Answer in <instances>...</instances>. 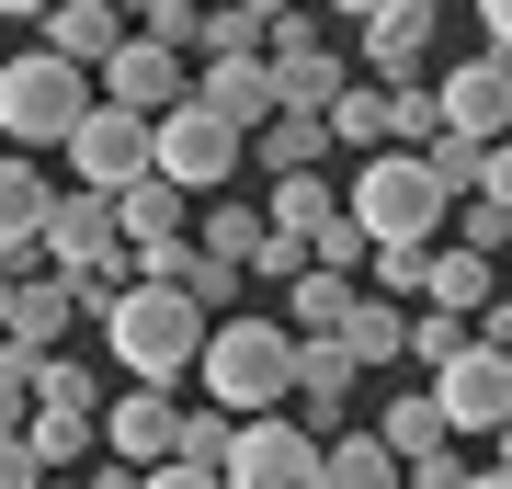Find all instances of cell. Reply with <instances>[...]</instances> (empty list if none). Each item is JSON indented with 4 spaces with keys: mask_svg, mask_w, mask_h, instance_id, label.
<instances>
[{
    "mask_svg": "<svg viewBox=\"0 0 512 489\" xmlns=\"http://www.w3.org/2000/svg\"><path fill=\"white\" fill-rule=\"evenodd\" d=\"M103 353L126 364L137 387H171V376H194V353H205V308L183 285H171V273H126V285L103 296Z\"/></svg>",
    "mask_w": 512,
    "mask_h": 489,
    "instance_id": "cell-1",
    "label": "cell"
},
{
    "mask_svg": "<svg viewBox=\"0 0 512 489\" xmlns=\"http://www.w3.org/2000/svg\"><path fill=\"white\" fill-rule=\"evenodd\" d=\"M205 399L217 410H285V376H296V330L285 319H205V353H194Z\"/></svg>",
    "mask_w": 512,
    "mask_h": 489,
    "instance_id": "cell-2",
    "label": "cell"
},
{
    "mask_svg": "<svg viewBox=\"0 0 512 489\" xmlns=\"http://www.w3.org/2000/svg\"><path fill=\"white\" fill-rule=\"evenodd\" d=\"M342 217L365 228V239H444L456 194L433 182V160H421V148H365V171H353Z\"/></svg>",
    "mask_w": 512,
    "mask_h": 489,
    "instance_id": "cell-3",
    "label": "cell"
},
{
    "mask_svg": "<svg viewBox=\"0 0 512 489\" xmlns=\"http://www.w3.org/2000/svg\"><path fill=\"white\" fill-rule=\"evenodd\" d=\"M35 251H46V273H69V296H80V308H103V296L137 273L126 228H114V194H92V182L46 205V239H35Z\"/></svg>",
    "mask_w": 512,
    "mask_h": 489,
    "instance_id": "cell-4",
    "label": "cell"
},
{
    "mask_svg": "<svg viewBox=\"0 0 512 489\" xmlns=\"http://www.w3.org/2000/svg\"><path fill=\"white\" fill-rule=\"evenodd\" d=\"M80 103H92V69H69L57 46L0 57V137H12V148H57L80 126Z\"/></svg>",
    "mask_w": 512,
    "mask_h": 489,
    "instance_id": "cell-5",
    "label": "cell"
},
{
    "mask_svg": "<svg viewBox=\"0 0 512 489\" xmlns=\"http://www.w3.org/2000/svg\"><path fill=\"white\" fill-rule=\"evenodd\" d=\"M239 160H251V137H239L228 114H205L194 91L148 114V171L183 182V194H228V171H239Z\"/></svg>",
    "mask_w": 512,
    "mask_h": 489,
    "instance_id": "cell-6",
    "label": "cell"
},
{
    "mask_svg": "<svg viewBox=\"0 0 512 489\" xmlns=\"http://www.w3.org/2000/svg\"><path fill=\"white\" fill-rule=\"evenodd\" d=\"M421 387H433V410H444V433H456V444H467V433L490 444L501 421H512V353H490L478 330H467V342L444 353V364H433Z\"/></svg>",
    "mask_w": 512,
    "mask_h": 489,
    "instance_id": "cell-7",
    "label": "cell"
},
{
    "mask_svg": "<svg viewBox=\"0 0 512 489\" xmlns=\"http://www.w3.org/2000/svg\"><path fill=\"white\" fill-rule=\"evenodd\" d=\"M217 478H228V489H319V433H308L296 410H251V421L228 433Z\"/></svg>",
    "mask_w": 512,
    "mask_h": 489,
    "instance_id": "cell-8",
    "label": "cell"
},
{
    "mask_svg": "<svg viewBox=\"0 0 512 489\" xmlns=\"http://www.w3.org/2000/svg\"><path fill=\"white\" fill-rule=\"evenodd\" d=\"M57 148H69V171L92 182V194H114V182L148 171V114L137 103H80V126L57 137Z\"/></svg>",
    "mask_w": 512,
    "mask_h": 489,
    "instance_id": "cell-9",
    "label": "cell"
},
{
    "mask_svg": "<svg viewBox=\"0 0 512 489\" xmlns=\"http://www.w3.org/2000/svg\"><path fill=\"white\" fill-rule=\"evenodd\" d=\"M433 114H444V137H467V148H490L501 137V114H512V57H456V69L433 80Z\"/></svg>",
    "mask_w": 512,
    "mask_h": 489,
    "instance_id": "cell-10",
    "label": "cell"
},
{
    "mask_svg": "<svg viewBox=\"0 0 512 489\" xmlns=\"http://www.w3.org/2000/svg\"><path fill=\"white\" fill-rule=\"evenodd\" d=\"M183 80H194V57H183V46H160V35H137V23L103 46V103L160 114V103H183Z\"/></svg>",
    "mask_w": 512,
    "mask_h": 489,
    "instance_id": "cell-11",
    "label": "cell"
},
{
    "mask_svg": "<svg viewBox=\"0 0 512 489\" xmlns=\"http://www.w3.org/2000/svg\"><path fill=\"white\" fill-rule=\"evenodd\" d=\"M433 35H444V0H376V12L353 23V46H365V80H421Z\"/></svg>",
    "mask_w": 512,
    "mask_h": 489,
    "instance_id": "cell-12",
    "label": "cell"
},
{
    "mask_svg": "<svg viewBox=\"0 0 512 489\" xmlns=\"http://www.w3.org/2000/svg\"><path fill=\"white\" fill-rule=\"evenodd\" d=\"M353 387H365V364H353L342 342H330V330H319V342H296V376H285V410L308 421V433H342V421H353Z\"/></svg>",
    "mask_w": 512,
    "mask_h": 489,
    "instance_id": "cell-13",
    "label": "cell"
},
{
    "mask_svg": "<svg viewBox=\"0 0 512 489\" xmlns=\"http://www.w3.org/2000/svg\"><path fill=\"white\" fill-rule=\"evenodd\" d=\"M69 319H80V296H69V273H12V308H0V353L12 364H35L69 342Z\"/></svg>",
    "mask_w": 512,
    "mask_h": 489,
    "instance_id": "cell-14",
    "label": "cell"
},
{
    "mask_svg": "<svg viewBox=\"0 0 512 489\" xmlns=\"http://www.w3.org/2000/svg\"><path fill=\"white\" fill-rule=\"evenodd\" d=\"M46 205H57V182L35 171V148H0V262H12V273L46 262L35 251V239H46Z\"/></svg>",
    "mask_w": 512,
    "mask_h": 489,
    "instance_id": "cell-15",
    "label": "cell"
},
{
    "mask_svg": "<svg viewBox=\"0 0 512 489\" xmlns=\"http://www.w3.org/2000/svg\"><path fill=\"white\" fill-rule=\"evenodd\" d=\"M114 228H126V251L194 239V194H183V182H160V171H137V182H114Z\"/></svg>",
    "mask_w": 512,
    "mask_h": 489,
    "instance_id": "cell-16",
    "label": "cell"
},
{
    "mask_svg": "<svg viewBox=\"0 0 512 489\" xmlns=\"http://www.w3.org/2000/svg\"><path fill=\"white\" fill-rule=\"evenodd\" d=\"M490 296H501V262H490V251H467V239H433V251H421V308L478 319Z\"/></svg>",
    "mask_w": 512,
    "mask_h": 489,
    "instance_id": "cell-17",
    "label": "cell"
},
{
    "mask_svg": "<svg viewBox=\"0 0 512 489\" xmlns=\"http://www.w3.org/2000/svg\"><path fill=\"white\" fill-rule=\"evenodd\" d=\"M171 421H183V399H160V387L126 376V399L103 410V444L126 455V467H160V455H171Z\"/></svg>",
    "mask_w": 512,
    "mask_h": 489,
    "instance_id": "cell-18",
    "label": "cell"
},
{
    "mask_svg": "<svg viewBox=\"0 0 512 489\" xmlns=\"http://www.w3.org/2000/svg\"><path fill=\"white\" fill-rule=\"evenodd\" d=\"M205 114H228L239 137L262 126V114H274V69H262V57H205V80H183Z\"/></svg>",
    "mask_w": 512,
    "mask_h": 489,
    "instance_id": "cell-19",
    "label": "cell"
},
{
    "mask_svg": "<svg viewBox=\"0 0 512 489\" xmlns=\"http://www.w3.org/2000/svg\"><path fill=\"white\" fill-rule=\"evenodd\" d=\"M35 35L69 57V69H103V46L126 35V12H114V0H46V12H35Z\"/></svg>",
    "mask_w": 512,
    "mask_h": 489,
    "instance_id": "cell-20",
    "label": "cell"
},
{
    "mask_svg": "<svg viewBox=\"0 0 512 489\" xmlns=\"http://www.w3.org/2000/svg\"><path fill=\"white\" fill-rule=\"evenodd\" d=\"M399 330H410L399 296H365V285H353V308H342V330H330V342H342L353 364H376V376H387V364H399Z\"/></svg>",
    "mask_w": 512,
    "mask_h": 489,
    "instance_id": "cell-21",
    "label": "cell"
},
{
    "mask_svg": "<svg viewBox=\"0 0 512 489\" xmlns=\"http://www.w3.org/2000/svg\"><path fill=\"white\" fill-rule=\"evenodd\" d=\"M319 489H399V455L342 421V433H319Z\"/></svg>",
    "mask_w": 512,
    "mask_h": 489,
    "instance_id": "cell-22",
    "label": "cell"
},
{
    "mask_svg": "<svg viewBox=\"0 0 512 489\" xmlns=\"http://www.w3.org/2000/svg\"><path fill=\"white\" fill-rule=\"evenodd\" d=\"M251 148H262L274 171H319V160H330V126H319L308 103H274V114L251 126Z\"/></svg>",
    "mask_w": 512,
    "mask_h": 489,
    "instance_id": "cell-23",
    "label": "cell"
},
{
    "mask_svg": "<svg viewBox=\"0 0 512 489\" xmlns=\"http://www.w3.org/2000/svg\"><path fill=\"white\" fill-rule=\"evenodd\" d=\"M342 308H353V273H285V330L296 342H319V330H342Z\"/></svg>",
    "mask_w": 512,
    "mask_h": 489,
    "instance_id": "cell-24",
    "label": "cell"
},
{
    "mask_svg": "<svg viewBox=\"0 0 512 489\" xmlns=\"http://www.w3.org/2000/svg\"><path fill=\"white\" fill-rule=\"evenodd\" d=\"M23 444H35L46 467H80V455L103 444V410H57V399H35V410H23Z\"/></svg>",
    "mask_w": 512,
    "mask_h": 489,
    "instance_id": "cell-25",
    "label": "cell"
},
{
    "mask_svg": "<svg viewBox=\"0 0 512 489\" xmlns=\"http://www.w3.org/2000/svg\"><path fill=\"white\" fill-rule=\"evenodd\" d=\"M251 239H262V205H228V194H205V205H194V251H217V262L251 273Z\"/></svg>",
    "mask_w": 512,
    "mask_h": 489,
    "instance_id": "cell-26",
    "label": "cell"
},
{
    "mask_svg": "<svg viewBox=\"0 0 512 489\" xmlns=\"http://www.w3.org/2000/svg\"><path fill=\"white\" fill-rule=\"evenodd\" d=\"M376 444H387V455H399V467H410V455H433V444H456V433H444L433 387H421V399H387V410H376Z\"/></svg>",
    "mask_w": 512,
    "mask_h": 489,
    "instance_id": "cell-27",
    "label": "cell"
},
{
    "mask_svg": "<svg viewBox=\"0 0 512 489\" xmlns=\"http://www.w3.org/2000/svg\"><path fill=\"white\" fill-rule=\"evenodd\" d=\"M228 433H239V410H217V399H194L183 421H171V455H194V467H217V455H228Z\"/></svg>",
    "mask_w": 512,
    "mask_h": 489,
    "instance_id": "cell-28",
    "label": "cell"
},
{
    "mask_svg": "<svg viewBox=\"0 0 512 489\" xmlns=\"http://www.w3.org/2000/svg\"><path fill=\"white\" fill-rule=\"evenodd\" d=\"M456 342H467V319H456V308H410V330H399V353L421 364V376H433V364L456 353Z\"/></svg>",
    "mask_w": 512,
    "mask_h": 489,
    "instance_id": "cell-29",
    "label": "cell"
},
{
    "mask_svg": "<svg viewBox=\"0 0 512 489\" xmlns=\"http://www.w3.org/2000/svg\"><path fill=\"white\" fill-rule=\"evenodd\" d=\"M35 399H57V410H103V387H92V364H69V353H35Z\"/></svg>",
    "mask_w": 512,
    "mask_h": 489,
    "instance_id": "cell-30",
    "label": "cell"
},
{
    "mask_svg": "<svg viewBox=\"0 0 512 489\" xmlns=\"http://www.w3.org/2000/svg\"><path fill=\"white\" fill-rule=\"evenodd\" d=\"M421 251H433V239H365V262H376V296H421Z\"/></svg>",
    "mask_w": 512,
    "mask_h": 489,
    "instance_id": "cell-31",
    "label": "cell"
},
{
    "mask_svg": "<svg viewBox=\"0 0 512 489\" xmlns=\"http://www.w3.org/2000/svg\"><path fill=\"white\" fill-rule=\"evenodd\" d=\"M308 262H319V273H353V262H365V228H353L342 205H330V217H308Z\"/></svg>",
    "mask_w": 512,
    "mask_h": 489,
    "instance_id": "cell-32",
    "label": "cell"
},
{
    "mask_svg": "<svg viewBox=\"0 0 512 489\" xmlns=\"http://www.w3.org/2000/svg\"><path fill=\"white\" fill-rule=\"evenodd\" d=\"M444 228H456L467 251H490V262H501V239H512V205H478V194H456V217H444Z\"/></svg>",
    "mask_w": 512,
    "mask_h": 489,
    "instance_id": "cell-33",
    "label": "cell"
},
{
    "mask_svg": "<svg viewBox=\"0 0 512 489\" xmlns=\"http://www.w3.org/2000/svg\"><path fill=\"white\" fill-rule=\"evenodd\" d=\"M194 23H205V0H148L137 35H160V46H183V57H194Z\"/></svg>",
    "mask_w": 512,
    "mask_h": 489,
    "instance_id": "cell-34",
    "label": "cell"
},
{
    "mask_svg": "<svg viewBox=\"0 0 512 489\" xmlns=\"http://www.w3.org/2000/svg\"><path fill=\"white\" fill-rule=\"evenodd\" d=\"M467 194H478V205H512V137H490V148H478V171H467Z\"/></svg>",
    "mask_w": 512,
    "mask_h": 489,
    "instance_id": "cell-35",
    "label": "cell"
},
{
    "mask_svg": "<svg viewBox=\"0 0 512 489\" xmlns=\"http://www.w3.org/2000/svg\"><path fill=\"white\" fill-rule=\"evenodd\" d=\"M137 489H228V478L194 467V455H160V467H137Z\"/></svg>",
    "mask_w": 512,
    "mask_h": 489,
    "instance_id": "cell-36",
    "label": "cell"
},
{
    "mask_svg": "<svg viewBox=\"0 0 512 489\" xmlns=\"http://www.w3.org/2000/svg\"><path fill=\"white\" fill-rule=\"evenodd\" d=\"M23 410H35V364L0 353V433H23Z\"/></svg>",
    "mask_w": 512,
    "mask_h": 489,
    "instance_id": "cell-37",
    "label": "cell"
},
{
    "mask_svg": "<svg viewBox=\"0 0 512 489\" xmlns=\"http://www.w3.org/2000/svg\"><path fill=\"white\" fill-rule=\"evenodd\" d=\"M35 478H46V455L23 444V433H0V489H35Z\"/></svg>",
    "mask_w": 512,
    "mask_h": 489,
    "instance_id": "cell-38",
    "label": "cell"
},
{
    "mask_svg": "<svg viewBox=\"0 0 512 489\" xmlns=\"http://www.w3.org/2000/svg\"><path fill=\"white\" fill-rule=\"evenodd\" d=\"M478 35H490V57H512V0H478Z\"/></svg>",
    "mask_w": 512,
    "mask_h": 489,
    "instance_id": "cell-39",
    "label": "cell"
},
{
    "mask_svg": "<svg viewBox=\"0 0 512 489\" xmlns=\"http://www.w3.org/2000/svg\"><path fill=\"white\" fill-rule=\"evenodd\" d=\"M319 12H330V23H342V35H353V23H365V12H376V0H319Z\"/></svg>",
    "mask_w": 512,
    "mask_h": 489,
    "instance_id": "cell-40",
    "label": "cell"
},
{
    "mask_svg": "<svg viewBox=\"0 0 512 489\" xmlns=\"http://www.w3.org/2000/svg\"><path fill=\"white\" fill-rule=\"evenodd\" d=\"M490 467H501V478H512V421H501V433H490Z\"/></svg>",
    "mask_w": 512,
    "mask_h": 489,
    "instance_id": "cell-41",
    "label": "cell"
},
{
    "mask_svg": "<svg viewBox=\"0 0 512 489\" xmlns=\"http://www.w3.org/2000/svg\"><path fill=\"white\" fill-rule=\"evenodd\" d=\"M456 489H512V478H501V467H467V478H456Z\"/></svg>",
    "mask_w": 512,
    "mask_h": 489,
    "instance_id": "cell-42",
    "label": "cell"
},
{
    "mask_svg": "<svg viewBox=\"0 0 512 489\" xmlns=\"http://www.w3.org/2000/svg\"><path fill=\"white\" fill-rule=\"evenodd\" d=\"M35 12H46V0H0V23H35Z\"/></svg>",
    "mask_w": 512,
    "mask_h": 489,
    "instance_id": "cell-43",
    "label": "cell"
},
{
    "mask_svg": "<svg viewBox=\"0 0 512 489\" xmlns=\"http://www.w3.org/2000/svg\"><path fill=\"white\" fill-rule=\"evenodd\" d=\"M0 308H12V262H0Z\"/></svg>",
    "mask_w": 512,
    "mask_h": 489,
    "instance_id": "cell-44",
    "label": "cell"
},
{
    "mask_svg": "<svg viewBox=\"0 0 512 489\" xmlns=\"http://www.w3.org/2000/svg\"><path fill=\"white\" fill-rule=\"evenodd\" d=\"M114 12H126V23H137V12H148V0H114Z\"/></svg>",
    "mask_w": 512,
    "mask_h": 489,
    "instance_id": "cell-45",
    "label": "cell"
},
{
    "mask_svg": "<svg viewBox=\"0 0 512 489\" xmlns=\"http://www.w3.org/2000/svg\"><path fill=\"white\" fill-rule=\"evenodd\" d=\"M501 262H512V239H501Z\"/></svg>",
    "mask_w": 512,
    "mask_h": 489,
    "instance_id": "cell-46",
    "label": "cell"
},
{
    "mask_svg": "<svg viewBox=\"0 0 512 489\" xmlns=\"http://www.w3.org/2000/svg\"><path fill=\"white\" fill-rule=\"evenodd\" d=\"M501 137H512V114H501Z\"/></svg>",
    "mask_w": 512,
    "mask_h": 489,
    "instance_id": "cell-47",
    "label": "cell"
}]
</instances>
